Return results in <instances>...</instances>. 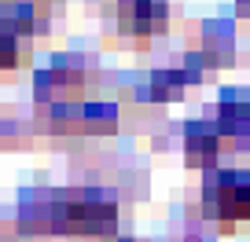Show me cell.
Listing matches in <instances>:
<instances>
[{
    "label": "cell",
    "mask_w": 250,
    "mask_h": 242,
    "mask_svg": "<svg viewBox=\"0 0 250 242\" xmlns=\"http://www.w3.org/2000/svg\"><path fill=\"white\" fill-rule=\"evenodd\" d=\"M118 202L107 191L92 187H70V191H48L41 198L22 202V224H41L52 231L70 235H107L114 231Z\"/></svg>",
    "instance_id": "1"
},
{
    "label": "cell",
    "mask_w": 250,
    "mask_h": 242,
    "mask_svg": "<svg viewBox=\"0 0 250 242\" xmlns=\"http://www.w3.org/2000/svg\"><path fill=\"white\" fill-rule=\"evenodd\" d=\"M206 209L210 217L235 224V220L250 217V180L243 172H217V180H210L206 187Z\"/></svg>",
    "instance_id": "2"
},
{
    "label": "cell",
    "mask_w": 250,
    "mask_h": 242,
    "mask_svg": "<svg viewBox=\"0 0 250 242\" xmlns=\"http://www.w3.org/2000/svg\"><path fill=\"white\" fill-rule=\"evenodd\" d=\"M122 30L133 37H151L166 26V0H122Z\"/></svg>",
    "instance_id": "3"
},
{
    "label": "cell",
    "mask_w": 250,
    "mask_h": 242,
    "mask_svg": "<svg viewBox=\"0 0 250 242\" xmlns=\"http://www.w3.org/2000/svg\"><path fill=\"white\" fill-rule=\"evenodd\" d=\"M217 150H221V136H217V125L210 121H191L184 129V154L191 165L199 169H210L217 162Z\"/></svg>",
    "instance_id": "4"
},
{
    "label": "cell",
    "mask_w": 250,
    "mask_h": 242,
    "mask_svg": "<svg viewBox=\"0 0 250 242\" xmlns=\"http://www.w3.org/2000/svg\"><path fill=\"white\" fill-rule=\"evenodd\" d=\"M217 136L228 143H243L250 136V107L247 99H235V95H225L221 103V114H217Z\"/></svg>",
    "instance_id": "5"
},
{
    "label": "cell",
    "mask_w": 250,
    "mask_h": 242,
    "mask_svg": "<svg viewBox=\"0 0 250 242\" xmlns=\"http://www.w3.org/2000/svg\"><path fill=\"white\" fill-rule=\"evenodd\" d=\"M114 107H107V103H88V107H81V129L85 132H110L114 129Z\"/></svg>",
    "instance_id": "6"
},
{
    "label": "cell",
    "mask_w": 250,
    "mask_h": 242,
    "mask_svg": "<svg viewBox=\"0 0 250 242\" xmlns=\"http://www.w3.org/2000/svg\"><path fill=\"white\" fill-rule=\"evenodd\" d=\"M22 63V48H19V37L8 30H0V70H15Z\"/></svg>",
    "instance_id": "7"
},
{
    "label": "cell",
    "mask_w": 250,
    "mask_h": 242,
    "mask_svg": "<svg viewBox=\"0 0 250 242\" xmlns=\"http://www.w3.org/2000/svg\"><path fill=\"white\" fill-rule=\"evenodd\" d=\"M180 81H184V74H155L151 95H155V99H169V95L180 92Z\"/></svg>",
    "instance_id": "8"
},
{
    "label": "cell",
    "mask_w": 250,
    "mask_h": 242,
    "mask_svg": "<svg viewBox=\"0 0 250 242\" xmlns=\"http://www.w3.org/2000/svg\"><path fill=\"white\" fill-rule=\"evenodd\" d=\"M239 4H243V8H247V15H250V0H239Z\"/></svg>",
    "instance_id": "9"
}]
</instances>
